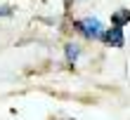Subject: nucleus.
I'll return each mask as SVG.
<instances>
[{
    "label": "nucleus",
    "instance_id": "obj_3",
    "mask_svg": "<svg viewBox=\"0 0 130 120\" xmlns=\"http://www.w3.org/2000/svg\"><path fill=\"white\" fill-rule=\"evenodd\" d=\"M111 21H113V26H123L125 21H130V12L128 10H123V12H116L111 17Z\"/></svg>",
    "mask_w": 130,
    "mask_h": 120
},
{
    "label": "nucleus",
    "instance_id": "obj_1",
    "mask_svg": "<svg viewBox=\"0 0 130 120\" xmlns=\"http://www.w3.org/2000/svg\"><path fill=\"white\" fill-rule=\"evenodd\" d=\"M76 28H78L83 35H88V38H102V35H104V31H102V21H99V19H92V17L76 21Z\"/></svg>",
    "mask_w": 130,
    "mask_h": 120
},
{
    "label": "nucleus",
    "instance_id": "obj_4",
    "mask_svg": "<svg viewBox=\"0 0 130 120\" xmlns=\"http://www.w3.org/2000/svg\"><path fill=\"white\" fill-rule=\"evenodd\" d=\"M78 45H66V61L69 64H73L76 61V59H78Z\"/></svg>",
    "mask_w": 130,
    "mask_h": 120
},
{
    "label": "nucleus",
    "instance_id": "obj_2",
    "mask_svg": "<svg viewBox=\"0 0 130 120\" xmlns=\"http://www.w3.org/2000/svg\"><path fill=\"white\" fill-rule=\"evenodd\" d=\"M102 38L109 42V45H113V47H123V42H125L123 40V26H113L111 31H106L102 35Z\"/></svg>",
    "mask_w": 130,
    "mask_h": 120
},
{
    "label": "nucleus",
    "instance_id": "obj_5",
    "mask_svg": "<svg viewBox=\"0 0 130 120\" xmlns=\"http://www.w3.org/2000/svg\"><path fill=\"white\" fill-rule=\"evenodd\" d=\"M10 14V7H0V17H7Z\"/></svg>",
    "mask_w": 130,
    "mask_h": 120
}]
</instances>
